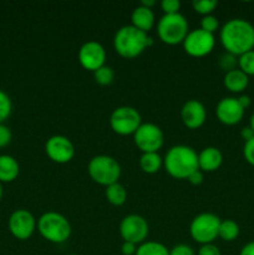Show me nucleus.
<instances>
[{
	"label": "nucleus",
	"instance_id": "40",
	"mask_svg": "<svg viewBox=\"0 0 254 255\" xmlns=\"http://www.w3.org/2000/svg\"><path fill=\"white\" fill-rule=\"evenodd\" d=\"M239 255H254V242H249L241 249Z\"/></svg>",
	"mask_w": 254,
	"mask_h": 255
},
{
	"label": "nucleus",
	"instance_id": "32",
	"mask_svg": "<svg viewBox=\"0 0 254 255\" xmlns=\"http://www.w3.org/2000/svg\"><path fill=\"white\" fill-rule=\"evenodd\" d=\"M243 156L244 159H246L251 166L254 167V137L249 139V141L244 142Z\"/></svg>",
	"mask_w": 254,
	"mask_h": 255
},
{
	"label": "nucleus",
	"instance_id": "42",
	"mask_svg": "<svg viewBox=\"0 0 254 255\" xmlns=\"http://www.w3.org/2000/svg\"><path fill=\"white\" fill-rule=\"evenodd\" d=\"M249 127H251L254 132V112H253V115L251 116V120H249Z\"/></svg>",
	"mask_w": 254,
	"mask_h": 255
},
{
	"label": "nucleus",
	"instance_id": "19",
	"mask_svg": "<svg viewBox=\"0 0 254 255\" xmlns=\"http://www.w3.org/2000/svg\"><path fill=\"white\" fill-rule=\"evenodd\" d=\"M223 84L232 94H243L249 85V76L239 69L232 70L224 74Z\"/></svg>",
	"mask_w": 254,
	"mask_h": 255
},
{
	"label": "nucleus",
	"instance_id": "10",
	"mask_svg": "<svg viewBox=\"0 0 254 255\" xmlns=\"http://www.w3.org/2000/svg\"><path fill=\"white\" fill-rule=\"evenodd\" d=\"M182 45L186 54L189 56L204 57L213 51L216 46V36L214 34H209L198 27V29L189 30Z\"/></svg>",
	"mask_w": 254,
	"mask_h": 255
},
{
	"label": "nucleus",
	"instance_id": "20",
	"mask_svg": "<svg viewBox=\"0 0 254 255\" xmlns=\"http://www.w3.org/2000/svg\"><path fill=\"white\" fill-rule=\"evenodd\" d=\"M20 166L16 158L10 154H0V183H10L17 178Z\"/></svg>",
	"mask_w": 254,
	"mask_h": 255
},
{
	"label": "nucleus",
	"instance_id": "26",
	"mask_svg": "<svg viewBox=\"0 0 254 255\" xmlns=\"http://www.w3.org/2000/svg\"><path fill=\"white\" fill-rule=\"evenodd\" d=\"M238 69L247 76H254V50L238 56Z\"/></svg>",
	"mask_w": 254,
	"mask_h": 255
},
{
	"label": "nucleus",
	"instance_id": "30",
	"mask_svg": "<svg viewBox=\"0 0 254 255\" xmlns=\"http://www.w3.org/2000/svg\"><path fill=\"white\" fill-rule=\"evenodd\" d=\"M201 29L209 34H214L219 29V21L214 15H206L201 19Z\"/></svg>",
	"mask_w": 254,
	"mask_h": 255
},
{
	"label": "nucleus",
	"instance_id": "25",
	"mask_svg": "<svg viewBox=\"0 0 254 255\" xmlns=\"http://www.w3.org/2000/svg\"><path fill=\"white\" fill-rule=\"evenodd\" d=\"M94 79L95 81L97 82L101 86H109V85L112 84L115 79V71L112 67L106 66L104 65L102 67H100L99 70L94 72Z\"/></svg>",
	"mask_w": 254,
	"mask_h": 255
},
{
	"label": "nucleus",
	"instance_id": "14",
	"mask_svg": "<svg viewBox=\"0 0 254 255\" xmlns=\"http://www.w3.org/2000/svg\"><path fill=\"white\" fill-rule=\"evenodd\" d=\"M77 60L85 70L95 72L105 65L106 50L102 46V44L95 40H90L81 45L77 52Z\"/></svg>",
	"mask_w": 254,
	"mask_h": 255
},
{
	"label": "nucleus",
	"instance_id": "18",
	"mask_svg": "<svg viewBox=\"0 0 254 255\" xmlns=\"http://www.w3.org/2000/svg\"><path fill=\"white\" fill-rule=\"evenodd\" d=\"M154 22H156V17H154V12L152 9L138 5L132 10L131 25L136 29L147 34L149 30L153 29Z\"/></svg>",
	"mask_w": 254,
	"mask_h": 255
},
{
	"label": "nucleus",
	"instance_id": "44",
	"mask_svg": "<svg viewBox=\"0 0 254 255\" xmlns=\"http://www.w3.org/2000/svg\"><path fill=\"white\" fill-rule=\"evenodd\" d=\"M70 255H77V254H70Z\"/></svg>",
	"mask_w": 254,
	"mask_h": 255
},
{
	"label": "nucleus",
	"instance_id": "23",
	"mask_svg": "<svg viewBox=\"0 0 254 255\" xmlns=\"http://www.w3.org/2000/svg\"><path fill=\"white\" fill-rule=\"evenodd\" d=\"M239 224L233 219H224L221 221L219 226L218 238H221L224 242H233L239 237Z\"/></svg>",
	"mask_w": 254,
	"mask_h": 255
},
{
	"label": "nucleus",
	"instance_id": "12",
	"mask_svg": "<svg viewBox=\"0 0 254 255\" xmlns=\"http://www.w3.org/2000/svg\"><path fill=\"white\" fill-rule=\"evenodd\" d=\"M37 222L34 214L27 209H16L12 212L7 221V228L11 236L19 241H27L36 231Z\"/></svg>",
	"mask_w": 254,
	"mask_h": 255
},
{
	"label": "nucleus",
	"instance_id": "24",
	"mask_svg": "<svg viewBox=\"0 0 254 255\" xmlns=\"http://www.w3.org/2000/svg\"><path fill=\"white\" fill-rule=\"evenodd\" d=\"M134 255H169V249L159 242L147 241L137 247Z\"/></svg>",
	"mask_w": 254,
	"mask_h": 255
},
{
	"label": "nucleus",
	"instance_id": "13",
	"mask_svg": "<svg viewBox=\"0 0 254 255\" xmlns=\"http://www.w3.org/2000/svg\"><path fill=\"white\" fill-rule=\"evenodd\" d=\"M45 152L52 162L65 164L75 157V146L71 139L62 134H54L45 143Z\"/></svg>",
	"mask_w": 254,
	"mask_h": 255
},
{
	"label": "nucleus",
	"instance_id": "16",
	"mask_svg": "<svg viewBox=\"0 0 254 255\" xmlns=\"http://www.w3.org/2000/svg\"><path fill=\"white\" fill-rule=\"evenodd\" d=\"M181 119L184 126L189 129H198L207 120V110L198 100L184 102L181 109Z\"/></svg>",
	"mask_w": 254,
	"mask_h": 255
},
{
	"label": "nucleus",
	"instance_id": "34",
	"mask_svg": "<svg viewBox=\"0 0 254 255\" xmlns=\"http://www.w3.org/2000/svg\"><path fill=\"white\" fill-rule=\"evenodd\" d=\"M169 255H196V252L187 244H177L169 249Z\"/></svg>",
	"mask_w": 254,
	"mask_h": 255
},
{
	"label": "nucleus",
	"instance_id": "2",
	"mask_svg": "<svg viewBox=\"0 0 254 255\" xmlns=\"http://www.w3.org/2000/svg\"><path fill=\"white\" fill-rule=\"evenodd\" d=\"M167 173L176 179H187L198 168V153L186 144H176L167 151L163 158Z\"/></svg>",
	"mask_w": 254,
	"mask_h": 255
},
{
	"label": "nucleus",
	"instance_id": "21",
	"mask_svg": "<svg viewBox=\"0 0 254 255\" xmlns=\"http://www.w3.org/2000/svg\"><path fill=\"white\" fill-rule=\"evenodd\" d=\"M163 166V158L159 156L158 152H148L142 153L139 157V168L147 174H154Z\"/></svg>",
	"mask_w": 254,
	"mask_h": 255
},
{
	"label": "nucleus",
	"instance_id": "28",
	"mask_svg": "<svg viewBox=\"0 0 254 255\" xmlns=\"http://www.w3.org/2000/svg\"><path fill=\"white\" fill-rule=\"evenodd\" d=\"M12 111V102L9 95L0 90V124H4Z\"/></svg>",
	"mask_w": 254,
	"mask_h": 255
},
{
	"label": "nucleus",
	"instance_id": "41",
	"mask_svg": "<svg viewBox=\"0 0 254 255\" xmlns=\"http://www.w3.org/2000/svg\"><path fill=\"white\" fill-rule=\"evenodd\" d=\"M139 5L148 7V9H152V7L156 5V1H154V0H142L141 4H139Z\"/></svg>",
	"mask_w": 254,
	"mask_h": 255
},
{
	"label": "nucleus",
	"instance_id": "11",
	"mask_svg": "<svg viewBox=\"0 0 254 255\" xmlns=\"http://www.w3.org/2000/svg\"><path fill=\"white\" fill-rule=\"evenodd\" d=\"M148 233V223L139 214H128L120 223V236L124 242H129L139 246L146 242Z\"/></svg>",
	"mask_w": 254,
	"mask_h": 255
},
{
	"label": "nucleus",
	"instance_id": "3",
	"mask_svg": "<svg viewBox=\"0 0 254 255\" xmlns=\"http://www.w3.org/2000/svg\"><path fill=\"white\" fill-rule=\"evenodd\" d=\"M148 35L132 25H125L114 36V49L124 59H134L147 49Z\"/></svg>",
	"mask_w": 254,
	"mask_h": 255
},
{
	"label": "nucleus",
	"instance_id": "31",
	"mask_svg": "<svg viewBox=\"0 0 254 255\" xmlns=\"http://www.w3.org/2000/svg\"><path fill=\"white\" fill-rule=\"evenodd\" d=\"M181 1L179 0H162L161 9L164 12V15L168 14H177L181 10Z\"/></svg>",
	"mask_w": 254,
	"mask_h": 255
},
{
	"label": "nucleus",
	"instance_id": "35",
	"mask_svg": "<svg viewBox=\"0 0 254 255\" xmlns=\"http://www.w3.org/2000/svg\"><path fill=\"white\" fill-rule=\"evenodd\" d=\"M197 255H222L221 249L213 243L209 244H203V246L199 247Z\"/></svg>",
	"mask_w": 254,
	"mask_h": 255
},
{
	"label": "nucleus",
	"instance_id": "22",
	"mask_svg": "<svg viewBox=\"0 0 254 255\" xmlns=\"http://www.w3.org/2000/svg\"><path fill=\"white\" fill-rule=\"evenodd\" d=\"M105 196H106L107 202L115 207L124 206L127 201V191L124 184H121L120 182L107 186Z\"/></svg>",
	"mask_w": 254,
	"mask_h": 255
},
{
	"label": "nucleus",
	"instance_id": "4",
	"mask_svg": "<svg viewBox=\"0 0 254 255\" xmlns=\"http://www.w3.org/2000/svg\"><path fill=\"white\" fill-rule=\"evenodd\" d=\"M37 232L45 241L54 244H61L71 237V224L64 214L55 211L45 212L37 219Z\"/></svg>",
	"mask_w": 254,
	"mask_h": 255
},
{
	"label": "nucleus",
	"instance_id": "36",
	"mask_svg": "<svg viewBox=\"0 0 254 255\" xmlns=\"http://www.w3.org/2000/svg\"><path fill=\"white\" fill-rule=\"evenodd\" d=\"M203 179H204V173L201 171V169H197V171H194L193 173L187 178V181H188L191 184H193V186H199V184H202Z\"/></svg>",
	"mask_w": 254,
	"mask_h": 255
},
{
	"label": "nucleus",
	"instance_id": "43",
	"mask_svg": "<svg viewBox=\"0 0 254 255\" xmlns=\"http://www.w3.org/2000/svg\"><path fill=\"white\" fill-rule=\"evenodd\" d=\"M2 193H4V191H2V183H0V201L2 198Z\"/></svg>",
	"mask_w": 254,
	"mask_h": 255
},
{
	"label": "nucleus",
	"instance_id": "15",
	"mask_svg": "<svg viewBox=\"0 0 254 255\" xmlns=\"http://www.w3.org/2000/svg\"><path fill=\"white\" fill-rule=\"evenodd\" d=\"M246 110L241 106L237 97H224L216 106V116L221 124L234 126L242 121Z\"/></svg>",
	"mask_w": 254,
	"mask_h": 255
},
{
	"label": "nucleus",
	"instance_id": "9",
	"mask_svg": "<svg viewBox=\"0 0 254 255\" xmlns=\"http://www.w3.org/2000/svg\"><path fill=\"white\" fill-rule=\"evenodd\" d=\"M133 141L142 153L158 152L164 143V134L161 127L152 122H146L138 127L133 134Z\"/></svg>",
	"mask_w": 254,
	"mask_h": 255
},
{
	"label": "nucleus",
	"instance_id": "6",
	"mask_svg": "<svg viewBox=\"0 0 254 255\" xmlns=\"http://www.w3.org/2000/svg\"><path fill=\"white\" fill-rule=\"evenodd\" d=\"M189 32V25L186 16L181 12L163 15L157 22V35L163 44L179 45L184 41Z\"/></svg>",
	"mask_w": 254,
	"mask_h": 255
},
{
	"label": "nucleus",
	"instance_id": "33",
	"mask_svg": "<svg viewBox=\"0 0 254 255\" xmlns=\"http://www.w3.org/2000/svg\"><path fill=\"white\" fill-rule=\"evenodd\" d=\"M11 131L9 127L4 124H0V148L6 147L11 142Z\"/></svg>",
	"mask_w": 254,
	"mask_h": 255
},
{
	"label": "nucleus",
	"instance_id": "38",
	"mask_svg": "<svg viewBox=\"0 0 254 255\" xmlns=\"http://www.w3.org/2000/svg\"><path fill=\"white\" fill-rule=\"evenodd\" d=\"M241 136H242V138L244 139V142L249 141V139L253 138V137H254L253 129H252L249 126L243 127V128H242V131H241Z\"/></svg>",
	"mask_w": 254,
	"mask_h": 255
},
{
	"label": "nucleus",
	"instance_id": "8",
	"mask_svg": "<svg viewBox=\"0 0 254 255\" xmlns=\"http://www.w3.org/2000/svg\"><path fill=\"white\" fill-rule=\"evenodd\" d=\"M142 125L139 112L132 106H120L112 111L110 116V127L120 136L134 134Z\"/></svg>",
	"mask_w": 254,
	"mask_h": 255
},
{
	"label": "nucleus",
	"instance_id": "5",
	"mask_svg": "<svg viewBox=\"0 0 254 255\" xmlns=\"http://www.w3.org/2000/svg\"><path fill=\"white\" fill-rule=\"evenodd\" d=\"M87 173L95 183L107 187L119 182L121 177V166L114 157L97 154L90 159Z\"/></svg>",
	"mask_w": 254,
	"mask_h": 255
},
{
	"label": "nucleus",
	"instance_id": "17",
	"mask_svg": "<svg viewBox=\"0 0 254 255\" xmlns=\"http://www.w3.org/2000/svg\"><path fill=\"white\" fill-rule=\"evenodd\" d=\"M223 163V153L217 147L209 146L198 153V168L202 172H214Z\"/></svg>",
	"mask_w": 254,
	"mask_h": 255
},
{
	"label": "nucleus",
	"instance_id": "27",
	"mask_svg": "<svg viewBox=\"0 0 254 255\" xmlns=\"http://www.w3.org/2000/svg\"><path fill=\"white\" fill-rule=\"evenodd\" d=\"M192 6L197 14L206 16V15H212V12L218 6V1L216 0H194L192 2Z\"/></svg>",
	"mask_w": 254,
	"mask_h": 255
},
{
	"label": "nucleus",
	"instance_id": "29",
	"mask_svg": "<svg viewBox=\"0 0 254 255\" xmlns=\"http://www.w3.org/2000/svg\"><path fill=\"white\" fill-rule=\"evenodd\" d=\"M218 65L226 72L238 69V56H236L233 54H229V52H224V54H222L219 56Z\"/></svg>",
	"mask_w": 254,
	"mask_h": 255
},
{
	"label": "nucleus",
	"instance_id": "1",
	"mask_svg": "<svg viewBox=\"0 0 254 255\" xmlns=\"http://www.w3.org/2000/svg\"><path fill=\"white\" fill-rule=\"evenodd\" d=\"M219 40L226 52L241 56L254 50V25L242 17L229 19L219 30Z\"/></svg>",
	"mask_w": 254,
	"mask_h": 255
},
{
	"label": "nucleus",
	"instance_id": "37",
	"mask_svg": "<svg viewBox=\"0 0 254 255\" xmlns=\"http://www.w3.org/2000/svg\"><path fill=\"white\" fill-rule=\"evenodd\" d=\"M137 251V246L129 242H124L121 246V252L124 255H134Z\"/></svg>",
	"mask_w": 254,
	"mask_h": 255
},
{
	"label": "nucleus",
	"instance_id": "7",
	"mask_svg": "<svg viewBox=\"0 0 254 255\" xmlns=\"http://www.w3.org/2000/svg\"><path fill=\"white\" fill-rule=\"evenodd\" d=\"M221 221L222 219L217 214L209 212L197 214L189 224L191 238L201 246L213 243L218 238Z\"/></svg>",
	"mask_w": 254,
	"mask_h": 255
},
{
	"label": "nucleus",
	"instance_id": "39",
	"mask_svg": "<svg viewBox=\"0 0 254 255\" xmlns=\"http://www.w3.org/2000/svg\"><path fill=\"white\" fill-rule=\"evenodd\" d=\"M237 99H238V102H239V104H241V106L243 107L244 110H247V109H248L249 106H251V104H252V100H251V97L248 96V95H244V94H242L241 96H239V97H237Z\"/></svg>",
	"mask_w": 254,
	"mask_h": 255
}]
</instances>
